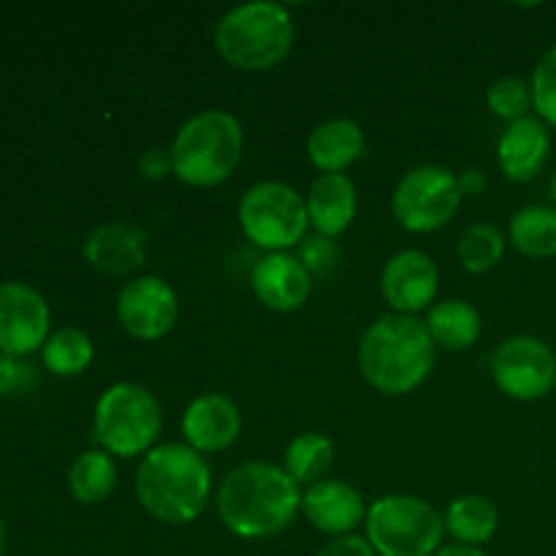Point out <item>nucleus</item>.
Returning <instances> with one entry per match:
<instances>
[{
	"mask_svg": "<svg viewBox=\"0 0 556 556\" xmlns=\"http://www.w3.org/2000/svg\"><path fill=\"white\" fill-rule=\"evenodd\" d=\"M302 508L299 483L282 467L248 462L217 486V514L239 538H271L288 530Z\"/></svg>",
	"mask_w": 556,
	"mask_h": 556,
	"instance_id": "obj_1",
	"label": "nucleus"
},
{
	"mask_svg": "<svg viewBox=\"0 0 556 556\" xmlns=\"http://www.w3.org/2000/svg\"><path fill=\"white\" fill-rule=\"evenodd\" d=\"M212 472L199 451L182 443L147 451L136 470V497L152 519L182 527L199 519L210 503Z\"/></svg>",
	"mask_w": 556,
	"mask_h": 556,
	"instance_id": "obj_2",
	"label": "nucleus"
},
{
	"mask_svg": "<svg viewBox=\"0 0 556 556\" xmlns=\"http://www.w3.org/2000/svg\"><path fill=\"white\" fill-rule=\"evenodd\" d=\"M434 367V340L427 324L413 315H383L358 345V369L383 394H410Z\"/></svg>",
	"mask_w": 556,
	"mask_h": 556,
	"instance_id": "obj_3",
	"label": "nucleus"
},
{
	"mask_svg": "<svg viewBox=\"0 0 556 556\" xmlns=\"http://www.w3.org/2000/svg\"><path fill=\"white\" fill-rule=\"evenodd\" d=\"M244 147L242 123L226 109L193 114L172 141V168L185 185L212 188L239 166Z\"/></svg>",
	"mask_w": 556,
	"mask_h": 556,
	"instance_id": "obj_4",
	"label": "nucleus"
},
{
	"mask_svg": "<svg viewBox=\"0 0 556 556\" xmlns=\"http://www.w3.org/2000/svg\"><path fill=\"white\" fill-rule=\"evenodd\" d=\"M215 47L223 60L242 71L275 68L293 47V16L275 0L233 5L215 25Z\"/></svg>",
	"mask_w": 556,
	"mask_h": 556,
	"instance_id": "obj_5",
	"label": "nucleus"
},
{
	"mask_svg": "<svg viewBox=\"0 0 556 556\" xmlns=\"http://www.w3.org/2000/svg\"><path fill=\"white\" fill-rule=\"evenodd\" d=\"M163 427L161 402L139 383H114L98 396L92 432L112 456H139L150 451Z\"/></svg>",
	"mask_w": 556,
	"mask_h": 556,
	"instance_id": "obj_6",
	"label": "nucleus"
},
{
	"mask_svg": "<svg viewBox=\"0 0 556 556\" xmlns=\"http://www.w3.org/2000/svg\"><path fill=\"white\" fill-rule=\"evenodd\" d=\"M443 535V516L410 494H389L367 510V543L380 556H432Z\"/></svg>",
	"mask_w": 556,
	"mask_h": 556,
	"instance_id": "obj_7",
	"label": "nucleus"
},
{
	"mask_svg": "<svg viewBox=\"0 0 556 556\" xmlns=\"http://www.w3.org/2000/svg\"><path fill=\"white\" fill-rule=\"evenodd\" d=\"M239 226L258 248L286 253L293 244L304 242L309 226L307 201L288 182L266 179L244 190L239 201Z\"/></svg>",
	"mask_w": 556,
	"mask_h": 556,
	"instance_id": "obj_8",
	"label": "nucleus"
},
{
	"mask_svg": "<svg viewBox=\"0 0 556 556\" xmlns=\"http://www.w3.org/2000/svg\"><path fill=\"white\" fill-rule=\"evenodd\" d=\"M462 195L465 193L459 188V174L438 163H427L400 179L391 195V210L402 228L424 233L445 226L459 210Z\"/></svg>",
	"mask_w": 556,
	"mask_h": 556,
	"instance_id": "obj_9",
	"label": "nucleus"
},
{
	"mask_svg": "<svg viewBox=\"0 0 556 556\" xmlns=\"http://www.w3.org/2000/svg\"><path fill=\"white\" fill-rule=\"evenodd\" d=\"M492 378L510 400H543L556 386V353L538 337H510L494 353Z\"/></svg>",
	"mask_w": 556,
	"mask_h": 556,
	"instance_id": "obj_10",
	"label": "nucleus"
},
{
	"mask_svg": "<svg viewBox=\"0 0 556 556\" xmlns=\"http://www.w3.org/2000/svg\"><path fill=\"white\" fill-rule=\"evenodd\" d=\"M179 302L163 277L144 275L123 286L117 296V318L136 340H161L174 329Z\"/></svg>",
	"mask_w": 556,
	"mask_h": 556,
	"instance_id": "obj_11",
	"label": "nucleus"
},
{
	"mask_svg": "<svg viewBox=\"0 0 556 556\" xmlns=\"http://www.w3.org/2000/svg\"><path fill=\"white\" fill-rule=\"evenodd\" d=\"M49 340V307L38 291L25 282L0 286V351L25 356Z\"/></svg>",
	"mask_w": 556,
	"mask_h": 556,
	"instance_id": "obj_12",
	"label": "nucleus"
},
{
	"mask_svg": "<svg viewBox=\"0 0 556 556\" xmlns=\"http://www.w3.org/2000/svg\"><path fill=\"white\" fill-rule=\"evenodd\" d=\"M438 266L424 250H402L386 264L380 288L400 315L421 313L438 296Z\"/></svg>",
	"mask_w": 556,
	"mask_h": 556,
	"instance_id": "obj_13",
	"label": "nucleus"
},
{
	"mask_svg": "<svg viewBox=\"0 0 556 556\" xmlns=\"http://www.w3.org/2000/svg\"><path fill=\"white\" fill-rule=\"evenodd\" d=\"M242 432V413L226 394H201L185 407L182 434L199 454H215L237 443Z\"/></svg>",
	"mask_w": 556,
	"mask_h": 556,
	"instance_id": "obj_14",
	"label": "nucleus"
},
{
	"mask_svg": "<svg viewBox=\"0 0 556 556\" xmlns=\"http://www.w3.org/2000/svg\"><path fill=\"white\" fill-rule=\"evenodd\" d=\"M250 286H253V293L261 304H266L275 313H293L309 299L313 277H309L307 266L299 261V255L266 253L253 266Z\"/></svg>",
	"mask_w": 556,
	"mask_h": 556,
	"instance_id": "obj_15",
	"label": "nucleus"
},
{
	"mask_svg": "<svg viewBox=\"0 0 556 556\" xmlns=\"http://www.w3.org/2000/svg\"><path fill=\"white\" fill-rule=\"evenodd\" d=\"M302 508L309 525L326 535L345 538L367 519L364 497L345 481L324 478L302 494Z\"/></svg>",
	"mask_w": 556,
	"mask_h": 556,
	"instance_id": "obj_16",
	"label": "nucleus"
},
{
	"mask_svg": "<svg viewBox=\"0 0 556 556\" xmlns=\"http://www.w3.org/2000/svg\"><path fill=\"white\" fill-rule=\"evenodd\" d=\"M552 152V134L546 123L535 117H521L503 130L497 141V163L514 182H530L543 172Z\"/></svg>",
	"mask_w": 556,
	"mask_h": 556,
	"instance_id": "obj_17",
	"label": "nucleus"
},
{
	"mask_svg": "<svg viewBox=\"0 0 556 556\" xmlns=\"http://www.w3.org/2000/svg\"><path fill=\"white\" fill-rule=\"evenodd\" d=\"M147 237L134 223H106L85 242V258L103 275H130L144 264Z\"/></svg>",
	"mask_w": 556,
	"mask_h": 556,
	"instance_id": "obj_18",
	"label": "nucleus"
},
{
	"mask_svg": "<svg viewBox=\"0 0 556 556\" xmlns=\"http://www.w3.org/2000/svg\"><path fill=\"white\" fill-rule=\"evenodd\" d=\"M358 210L356 185L345 174H320L307 193V215L315 231L334 239L353 223Z\"/></svg>",
	"mask_w": 556,
	"mask_h": 556,
	"instance_id": "obj_19",
	"label": "nucleus"
},
{
	"mask_svg": "<svg viewBox=\"0 0 556 556\" xmlns=\"http://www.w3.org/2000/svg\"><path fill=\"white\" fill-rule=\"evenodd\" d=\"M364 152V130L356 119L334 117L315 125L307 136V155L324 174H342Z\"/></svg>",
	"mask_w": 556,
	"mask_h": 556,
	"instance_id": "obj_20",
	"label": "nucleus"
},
{
	"mask_svg": "<svg viewBox=\"0 0 556 556\" xmlns=\"http://www.w3.org/2000/svg\"><path fill=\"white\" fill-rule=\"evenodd\" d=\"M427 329L438 345L448 351H465L481 337V315L465 299H445L432 307Z\"/></svg>",
	"mask_w": 556,
	"mask_h": 556,
	"instance_id": "obj_21",
	"label": "nucleus"
},
{
	"mask_svg": "<svg viewBox=\"0 0 556 556\" xmlns=\"http://www.w3.org/2000/svg\"><path fill=\"white\" fill-rule=\"evenodd\" d=\"M445 530L462 543V546H481L494 538L500 527V514L486 497L465 494L454 500L445 510Z\"/></svg>",
	"mask_w": 556,
	"mask_h": 556,
	"instance_id": "obj_22",
	"label": "nucleus"
},
{
	"mask_svg": "<svg viewBox=\"0 0 556 556\" xmlns=\"http://www.w3.org/2000/svg\"><path fill=\"white\" fill-rule=\"evenodd\" d=\"M117 486V467L106 451H85L76 456L68 470V489L74 500L85 505H98Z\"/></svg>",
	"mask_w": 556,
	"mask_h": 556,
	"instance_id": "obj_23",
	"label": "nucleus"
},
{
	"mask_svg": "<svg viewBox=\"0 0 556 556\" xmlns=\"http://www.w3.org/2000/svg\"><path fill=\"white\" fill-rule=\"evenodd\" d=\"M510 242L530 258L556 255V210L552 206H525L510 217Z\"/></svg>",
	"mask_w": 556,
	"mask_h": 556,
	"instance_id": "obj_24",
	"label": "nucleus"
},
{
	"mask_svg": "<svg viewBox=\"0 0 556 556\" xmlns=\"http://www.w3.org/2000/svg\"><path fill=\"white\" fill-rule=\"evenodd\" d=\"M334 465V445L318 432H304L288 443L286 467L282 470L296 483H318Z\"/></svg>",
	"mask_w": 556,
	"mask_h": 556,
	"instance_id": "obj_25",
	"label": "nucleus"
},
{
	"mask_svg": "<svg viewBox=\"0 0 556 556\" xmlns=\"http://www.w3.org/2000/svg\"><path fill=\"white\" fill-rule=\"evenodd\" d=\"M92 362V340L81 329L63 326L43 342V364L54 375H79L90 367Z\"/></svg>",
	"mask_w": 556,
	"mask_h": 556,
	"instance_id": "obj_26",
	"label": "nucleus"
},
{
	"mask_svg": "<svg viewBox=\"0 0 556 556\" xmlns=\"http://www.w3.org/2000/svg\"><path fill=\"white\" fill-rule=\"evenodd\" d=\"M456 253H459L462 266L467 271L481 275V271H489L492 266H497V261L503 258L505 239L500 233V228L492 226V223H472L462 233Z\"/></svg>",
	"mask_w": 556,
	"mask_h": 556,
	"instance_id": "obj_27",
	"label": "nucleus"
},
{
	"mask_svg": "<svg viewBox=\"0 0 556 556\" xmlns=\"http://www.w3.org/2000/svg\"><path fill=\"white\" fill-rule=\"evenodd\" d=\"M486 103L497 117L516 123L532 109V87L521 76H503L489 87Z\"/></svg>",
	"mask_w": 556,
	"mask_h": 556,
	"instance_id": "obj_28",
	"label": "nucleus"
},
{
	"mask_svg": "<svg viewBox=\"0 0 556 556\" xmlns=\"http://www.w3.org/2000/svg\"><path fill=\"white\" fill-rule=\"evenodd\" d=\"M532 106L541 114L543 123L556 128V43L538 60L532 71Z\"/></svg>",
	"mask_w": 556,
	"mask_h": 556,
	"instance_id": "obj_29",
	"label": "nucleus"
},
{
	"mask_svg": "<svg viewBox=\"0 0 556 556\" xmlns=\"http://www.w3.org/2000/svg\"><path fill=\"white\" fill-rule=\"evenodd\" d=\"M299 261L307 266L309 275H326L337 266L340 261V248L331 237H324V233H315V237H304L302 250H299Z\"/></svg>",
	"mask_w": 556,
	"mask_h": 556,
	"instance_id": "obj_30",
	"label": "nucleus"
},
{
	"mask_svg": "<svg viewBox=\"0 0 556 556\" xmlns=\"http://www.w3.org/2000/svg\"><path fill=\"white\" fill-rule=\"evenodd\" d=\"M30 367L22 362H16L14 356H5L0 353V396L11 394L16 389H25L30 383Z\"/></svg>",
	"mask_w": 556,
	"mask_h": 556,
	"instance_id": "obj_31",
	"label": "nucleus"
},
{
	"mask_svg": "<svg viewBox=\"0 0 556 556\" xmlns=\"http://www.w3.org/2000/svg\"><path fill=\"white\" fill-rule=\"evenodd\" d=\"M174 168H172V152L161 150V147H152L147 150L144 155L139 157V174L144 179H163L168 177Z\"/></svg>",
	"mask_w": 556,
	"mask_h": 556,
	"instance_id": "obj_32",
	"label": "nucleus"
},
{
	"mask_svg": "<svg viewBox=\"0 0 556 556\" xmlns=\"http://www.w3.org/2000/svg\"><path fill=\"white\" fill-rule=\"evenodd\" d=\"M315 556H375L372 546L367 543V538H356V535H345V538H334L331 543H326Z\"/></svg>",
	"mask_w": 556,
	"mask_h": 556,
	"instance_id": "obj_33",
	"label": "nucleus"
},
{
	"mask_svg": "<svg viewBox=\"0 0 556 556\" xmlns=\"http://www.w3.org/2000/svg\"><path fill=\"white\" fill-rule=\"evenodd\" d=\"M459 188L465 195H481L486 190V174L481 168H465L459 174Z\"/></svg>",
	"mask_w": 556,
	"mask_h": 556,
	"instance_id": "obj_34",
	"label": "nucleus"
},
{
	"mask_svg": "<svg viewBox=\"0 0 556 556\" xmlns=\"http://www.w3.org/2000/svg\"><path fill=\"white\" fill-rule=\"evenodd\" d=\"M434 556H486V554H483L478 546H462V543H456V546L440 548Z\"/></svg>",
	"mask_w": 556,
	"mask_h": 556,
	"instance_id": "obj_35",
	"label": "nucleus"
},
{
	"mask_svg": "<svg viewBox=\"0 0 556 556\" xmlns=\"http://www.w3.org/2000/svg\"><path fill=\"white\" fill-rule=\"evenodd\" d=\"M0 556H3V521H0Z\"/></svg>",
	"mask_w": 556,
	"mask_h": 556,
	"instance_id": "obj_36",
	"label": "nucleus"
},
{
	"mask_svg": "<svg viewBox=\"0 0 556 556\" xmlns=\"http://www.w3.org/2000/svg\"><path fill=\"white\" fill-rule=\"evenodd\" d=\"M552 199L556 201V174L552 177Z\"/></svg>",
	"mask_w": 556,
	"mask_h": 556,
	"instance_id": "obj_37",
	"label": "nucleus"
}]
</instances>
